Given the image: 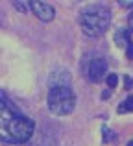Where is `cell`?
Instances as JSON below:
<instances>
[{"label":"cell","instance_id":"8","mask_svg":"<svg viewBox=\"0 0 133 146\" xmlns=\"http://www.w3.org/2000/svg\"><path fill=\"white\" fill-rule=\"evenodd\" d=\"M116 111H118L120 115H122V113H131V111H133V96H128V98L118 106V109H116Z\"/></svg>","mask_w":133,"mask_h":146},{"label":"cell","instance_id":"6","mask_svg":"<svg viewBox=\"0 0 133 146\" xmlns=\"http://www.w3.org/2000/svg\"><path fill=\"white\" fill-rule=\"evenodd\" d=\"M48 83H50V85H67V87H70V74H68L67 70H61V72L58 70L50 76Z\"/></svg>","mask_w":133,"mask_h":146},{"label":"cell","instance_id":"15","mask_svg":"<svg viewBox=\"0 0 133 146\" xmlns=\"http://www.w3.org/2000/svg\"><path fill=\"white\" fill-rule=\"evenodd\" d=\"M122 7H133V2H120Z\"/></svg>","mask_w":133,"mask_h":146},{"label":"cell","instance_id":"9","mask_svg":"<svg viewBox=\"0 0 133 146\" xmlns=\"http://www.w3.org/2000/svg\"><path fill=\"white\" fill-rule=\"evenodd\" d=\"M115 139H116V133H113L111 129L104 128V141L105 143H111V141H115Z\"/></svg>","mask_w":133,"mask_h":146},{"label":"cell","instance_id":"3","mask_svg":"<svg viewBox=\"0 0 133 146\" xmlns=\"http://www.w3.org/2000/svg\"><path fill=\"white\" fill-rule=\"evenodd\" d=\"M48 107L54 115H59V117L70 115L76 107V94L72 87L50 85L48 87Z\"/></svg>","mask_w":133,"mask_h":146},{"label":"cell","instance_id":"16","mask_svg":"<svg viewBox=\"0 0 133 146\" xmlns=\"http://www.w3.org/2000/svg\"><path fill=\"white\" fill-rule=\"evenodd\" d=\"M109 96H111V91H104V93H102V98H109Z\"/></svg>","mask_w":133,"mask_h":146},{"label":"cell","instance_id":"13","mask_svg":"<svg viewBox=\"0 0 133 146\" xmlns=\"http://www.w3.org/2000/svg\"><path fill=\"white\" fill-rule=\"evenodd\" d=\"M126 57H128V59H133V43L126 48Z\"/></svg>","mask_w":133,"mask_h":146},{"label":"cell","instance_id":"10","mask_svg":"<svg viewBox=\"0 0 133 146\" xmlns=\"http://www.w3.org/2000/svg\"><path fill=\"white\" fill-rule=\"evenodd\" d=\"M105 83H107V87H116V83H118V76H116V74H109L107 78H105Z\"/></svg>","mask_w":133,"mask_h":146},{"label":"cell","instance_id":"18","mask_svg":"<svg viewBox=\"0 0 133 146\" xmlns=\"http://www.w3.org/2000/svg\"><path fill=\"white\" fill-rule=\"evenodd\" d=\"M13 146H17V144H13Z\"/></svg>","mask_w":133,"mask_h":146},{"label":"cell","instance_id":"14","mask_svg":"<svg viewBox=\"0 0 133 146\" xmlns=\"http://www.w3.org/2000/svg\"><path fill=\"white\" fill-rule=\"evenodd\" d=\"M128 26H130V32L133 33V11L130 13V17H128Z\"/></svg>","mask_w":133,"mask_h":146},{"label":"cell","instance_id":"17","mask_svg":"<svg viewBox=\"0 0 133 146\" xmlns=\"http://www.w3.org/2000/svg\"><path fill=\"white\" fill-rule=\"evenodd\" d=\"M128 146H133V141H130V143H128Z\"/></svg>","mask_w":133,"mask_h":146},{"label":"cell","instance_id":"1","mask_svg":"<svg viewBox=\"0 0 133 146\" xmlns=\"http://www.w3.org/2000/svg\"><path fill=\"white\" fill-rule=\"evenodd\" d=\"M0 135L6 144H24L35 131V122L19 113L6 93L0 91Z\"/></svg>","mask_w":133,"mask_h":146},{"label":"cell","instance_id":"5","mask_svg":"<svg viewBox=\"0 0 133 146\" xmlns=\"http://www.w3.org/2000/svg\"><path fill=\"white\" fill-rule=\"evenodd\" d=\"M28 7L33 11V15L43 22H50L52 19L56 17V9L52 7V4H48V2H30Z\"/></svg>","mask_w":133,"mask_h":146},{"label":"cell","instance_id":"7","mask_svg":"<svg viewBox=\"0 0 133 146\" xmlns=\"http://www.w3.org/2000/svg\"><path fill=\"white\" fill-rule=\"evenodd\" d=\"M130 33L131 32H128V30H124V28H118L115 32V43H116V46H120V48H128L130 44L133 43L131 41V37H130Z\"/></svg>","mask_w":133,"mask_h":146},{"label":"cell","instance_id":"12","mask_svg":"<svg viewBox=\"0 0 133 146\" xmlns=\"http://www.w3.org/2000/svg\"><path fill=\"white\" fill-rule=\"evenodd\" d=\"M13 6L17 7L21 13H26V4H22V2H13Z\"/></svg>","mask_w":133,"mask_h":146},{"label":"cell","instance_id":"2","mask_svg":"<svg viewBox=\"0 0 133 146\" xmlns=\"http://www.w3.org/2000/svg\"><path fill=\"white\" fill-rule=\"evenodd\" d=\"M78 21L87 37H102L111 24V11L104 4H89L81 7Z\"/></svg>","mask_w":133,"mask_h":146},{"label":"cell","instance_id":"4","mask_svg":"<svg viewBox=\"0 0 133 146\" xmlns=\"http://www.w3.org/2000/svg\"><path fill=\"white\" fill-rule=\"evenodd\" d=\"M107 61L104 57H94L87 67V78L93 83H100L102 80L107 78Z\"/></svg>","mask_w":133,"mask_h":146},{"label":"cell","instance_id":"11","mask_svg":"<svg viewBox=\"0 0 133 146\" xmlns=\"http://www.w3.org/2000/svg\"><path fill=\"white\" fill-rule=\"evenodd\" d=\"M124 87L126 89H133V78L131 76H124Z\"/></svg>","mask_w":133,"mask_h":146}]
</instances>
